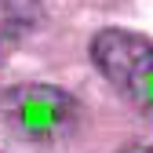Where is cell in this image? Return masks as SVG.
I'll use <instances>...</instances> for the list:
<instances>
[{"label":"cell","mask_w":153,"mask_h":153,"mask_svg":"<svg viewBox=\"0 0 153 153\" xmlns=\"http://www.w3.org/2000/svg\"><path fill=\"white\" fill-rule=\"evenodd\" d=\"M91 62L135 106L153 113V40L131 29H99L91 36Z\"/></svg>","instance_id":"1"},{"label":"cell","mask_w":153,"mask_h":153,"mask_svg":"<svg viewBox=\"0 0 153 153\" xmlns=\"http://www.w3.org/2000/svg\"><path fill=\"white\" fill-rule=\"evenodd\" d=\"M0 117L33 142H51L76 120V99L59 84H15L0 95Z\"/></svg>","instance_id":"2"},{"label":"cell","mask_w":153,"mask_h":153,"mask_svg":"<svg viewBox=\"0 0 153 153\" xmlns=\"http://www.w3.org/2000/svg\"><path fill=\"white\" fill-rule=\"evenodd\" d=\"M120 153H153V142H146V146H128V149H120Z\"/></svg>","instance_id":"3"}]
</instances>
